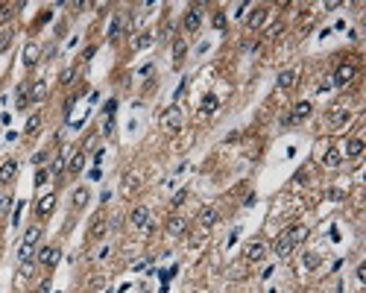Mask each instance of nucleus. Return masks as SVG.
Instances as JSON below:
<instances>
[{
  "label": "nucleus",
  "instance_id": "1",
  "mask_svg": "<svg viewBox=\"0 0 366 293\" xmlns=\"http://www.w3.org/2000/svg\"><path fill=\"white\" fill-rule=\"evenodd\" d=\"M293 249H296L293 232H290V229H284V232L278 234V237H275V244H272V252H275L278 258H287L290 252H293Z\"/></svg>",
  "mask_w": 366,
  "mask_h": 293
},
{
  "label": "nucleus",
  "instance_id": "2",
  "mask_svg": "<svg viewBox=\"0 0 366 293\" xmlns=\"http://www.w3.org/2000/svg\"><path fill=\"white\" fill-rule=\"evenodd\" d=\"M354 76H357V65H354V62H343L340 68L334 70V79H331V85H349Z\"/></svg>",
  "mask_w": 366,
  "mask_h": 293
},
{
  "label": "nucleus",
  "instance_id": "3",
  "mask_svg": "<svg viewBox=\"0 0 366 293\" xmlns=\"http://www.w3.org/2000/svg\"><path fill=\"white\" fill-rule=\"evenodd\" d=\"M161 129H167V132H179V129H182V112H179V105L164 109V115H161Z\"/></svg>",
  "mask_w": 366,
  "mask_h": 293
},
{
  "label": "nucleus",
  "instance_id": "4",
  "mask_svg": "<svg viewBox=\"0 0 366 293\" xmlns=\"http://www.w3.org/2000/svg\"><path fill=\"white\" fill-rule=\"evenodd\" d=\"M311 112H314V105L307 103V100L296 103V105H293V112L284 117V126H293V123H299V120H307V117H311Z\"/></svg>",
  "mask_w": 366,
  "mask_h": 293
},
{
  "label": "nucleus",
  "instance_id": "5",
  "mask_svg": "<svg viewBox=\"0 0 366 293\" xmlns=\"http://www.w3.org/2000/svg\"><path fill=\"white\" fill-rule=\"evenodd\" d=\"M59 261H62V249H59V246H44V249L38 252V264H41V267H47V270H53Z\"/></svg>",
  "mask_w": 366,
  "mask_h": 293
},
{
  "label": "nucleus",
  "instance_id": "6",
  "mask_svg": "<svg viewBox=\"0 0 366 293\" xmlns=\"http://www.w3.org/2000/svg\"><path fill=\"white\" fill-rule=\"evenodd\" d=\"M217 220H220V211L214 208V205H202L200 214H196V223H200L202 229H211Z\"/></svg>",
  "mask_w": 366,
  "mask_h": 293
},
{
  "label": "nucleus",
  "instance_id": "7",
  "mask_svg": "<svg viewBox=\"0 0 366 293\" xmlns=\"http://www.w3.org/2000/svg\"><path fill=\"white\" fill-rule=\"evenodd\" d=\"M267 18H270V9H267V6H255L252 15L246 18V26L249 30H261V26L267 23Z\"/></svg>",
  "mask_w": 366,
  "mask_h": 293
},
{
  "label": "nucleus",
  "instance_id": "8",
  "mask_svg": "<svg viewBox=\"0 0 366 293\" xmlns=\"http://www.w3.org/2000/svg\"><path fill=\"white\" fill-rule=\"evenodd\" d=\"M243 255H246V261H252V264H255V261H264V258H267V244H264V241H252V244L243 249Z\"/></svg>",
  "mask_w": 366,
  "mask_h": 293
},
{
  "label": "nucleus",
  "instance_id": "9",
  "mask_svg": "<svg viewBox=\"0 0 366 293\" xmlns=\"http://www.w3.org/2000/svg\"><path fill=\"white\" fill-rule=\"evenodd\" d=\"M53 208H56V194H44V197L36 202V214L38 217H50Z\"/></svg>",
  "mask_w": 366,
  "mask_h": 293
},
{
  "label": "nucleus",
  "instance_id": "10",
  "mask_svg": "<svg viewBox=\"0 0 366 293\" xmlns=\"http://www.w3.org/2000/svg\"><path fill=\"white\" fill-rule=\"evenodd\" d=\"M185 232H188V220H185V217H179V214H173V217L167 220V234H173V237H182Z\"/></svg>",
  "mask_w": 366,
  "mask_h": 293
},
{
  "label": "nucleus",
  "instance_id": "11",
  "mask_svg": "<svg viewBox=\"0 0 366 293\" xmlns=\"http://www.w3.org/2000/svg\"><path fill=\"white\" fill-rule=\"evenodd\" d=\"M129 223L135 226V229H147V223H150V208H147V205H138V208H132Z\"/></svg>",
  "mask_w": 366,
  "mask_h": 293
},
{
  "label": "nucleus",
  "instance_id": "12",
  "mask_svg": "<svg viewBox=\"0 0 366 293\" xmlns=\"http://www.w3.org/2000/svg\"><path fill=\"white\" fill-rule=\"evenodd\" d=\"M200 26H202V12H200V6H193V9L185 15V30H188V33H196Z\"/></svg>",
  "mask_w": 366,
  "mask_h": 293
},
{
  "label": "nucleus",
  "instance_id": "13",
  "mask_svg": "<svg viewBox=\"0 0 366 293\" xmlns=\"http://www.w3.org/2000/svg\"><path fill=\"white\" fill-rule=\"evenodd\" d=\"M15 176H18V162H15V158L3 162V167H0V182H3V185H9Z\"/></svg>",
  "mask_w": 366,
  "mask_h": 293
},
{
  "label": "nucleus",
  "instance_id": "14",
  "mask_svg": "<svg viewBox=\"0 0 366 293\" xmlns=\"http://www.w3.org/2000/svg\"><path fill=\"white\" fill-rule=\"evenodd\" d=\"M38 56H41L38 44H36V41H26V47H24V65H26V68H33V65L38 62Z\"/></svg>",
  "mask_w": 366,
  "mask_h": 293
},
{
  "label": "nucleus",
  "instance_id": "15",
  "mask_svg": "<svg viewBox=\"0 0 366 293\" xmlns=\"http://www.w3.org/2000/svg\"><path fill=\"white\" fill-rule=\"evenodd\" d=\"M106 232H108V223L103 220V217H94V223H91V237H94V241H103V237H106Z\"/></svg>",
  "mask_w": 366,
  "mask_h": 293
},
{
  "label": "nucleus",
  "instance_id": "16",
  "mask_svg": "<svg viewBox=\"0 0 366 293\" xmlns=\"http://www.w3.org/2000/svg\"><path fill=\"white\" fill-rule=\"evenodd\" d=\"M44 97H47V82L44 79L33 82V88H30V103H38V100H44Z\"/></svg>",
  "mask_w": 366,
  "mask_h": 293
},
{
  "label": "nucleus",
  "instance_id": "17",
  "mask_svg": "<svg viewBox=\"0 0 366 293\" xmlns=\"http://www.w3.org/2000/svg\"><path fill=\"white\" fill-rule=\"evenodd\" d=\"M85 167V152H73V158L68 162V173L71 176H79Z\"/></svg>",
  "mask_w": 366,
  "mask_h": 293
},
{
  "label": "nucleus",
  "instance_id": "18",
  "mask_svg": "<svg viewBox=\"0 0 366 293\" xmlns=\"http://www.w3.org/2000/svg\"><path fill=\"white\" fill-rule=\"evenodd\" d=\"M328 120H331V126L334 129H340V126L349 123V112H346V109H334V112L328 115Z\"/></svg>",
  "mask_w": 366,
  "mask_h": 293
},
{
  "label": "nucleus",
  "instance_id": "19",
  "mask_svg": "<svg viewBox=\"0 0 366 293\" xmlns=\"http://www.w3.org/2000/svg\"><path fill=\"white\" fill-rule=\"evenodd\" d=\"M217 94H205V97H202V105H200V112L202 115H214V112H217Z\"/></svg>",
  "mask_w": 366,
  "mask_h": 293
},
{
  "label": "nucleus",
  "instance_id": "20",
  "mask_svg": "<svg viewBox=\"0 0 366 293\" xmlns=\"http://www.w3.org/2000/svg\"><path fill=\"white\" fill-rule=\"evenodd\" d=\"M346 155H349V158H360V155H363V141L352 138L349 144H346Z\"/></svg>",
  "mask_w": 366,
  "mask_h": 293
},
{
  "label": "nucleus",
  "instance_id": "21",
  "mask_svg": "<svg viewBox=\"0 0 366 293\" xmlns=\"http://www.w3.org/2000/svg\"><path fill=\"white\" fill-rule=\"evenodd\" d=\"M185 53H188V44H185V38H176V41H173V62H182V59H185Z\"/></svg>",
  "mask_w": 366,
  "mask_h": 293
},
{
  "label": "nucleus",
  "instance_id": "22",
  "mask_svg": "<svg viewBox=\"0 0 366 293\" xmlns=\"http://www.w3.org/2000/svg\"><path fill=\"white\" fill-rule=\"evenodd\" d=\"M340 162H343V152L340 150H328L325 155H322V164H325V167H337Z\"/></svg>",
  "mask_w": 366,
  "mask_h": 293
},
{
  "label": "nucleus",
  "instance_id": "23",
  "mask_svg": "<svg viewBox=\"0 0 366 293\" xmlns=\"http://www.w3.org/2000/svg\"><path fill=\"white\" fill-rule=\"evenodd\" d=\"M38 237H41V226H30V229L24 232V244L26 246H36Z\"/></svg>",
  "mask_w": 366,
  "mask_h": 293
},
{
  "label": "nucleus",
  "instance_id": "24",
  "mask_svg": "<svg viewBox=\"0 0 366 293\" xmlns=\"http://www.w3.org/2000/svg\"><path fill=\"white\" fill-rule=\"evenodd\" d=\"M88 188H76L73 191V208H85V202H88Z\"/></svg>",
  "mask_w": 366,
  "mask_h": 293
},
{
  "label": "nucleus",
  "instance_id": "25",
  "mask_svg": "<svg viewBox=\"0 0 366 293\" xmlns=\"http://www.w3.org/2000/svg\"><path fill=\"white\" fill-rule=\"evenodd\" d=\"M275 82H278V88H290V85L296 82V70H281Z\"/></svg>",
  "mask_w": 366,
  "mask_h": 293
},
{
  "label": "nucleus",
  "instance_id": "26",
  "mask_svg": "<svg viewBox=\"0 0 366 293\" xmlns=\"http://www.w3.org/2000/svg\"><path fill=\"white\" fill-rule=\"evenodd\" d=\"M68 170V164H65V155H56L53 158V164H50V176H62Z\"/></svg>",
  "mask_w": 366,
  "mask_h": 293
},
{
  "label": "nucleus",
  "instance_id": "27",
  "mask_svg": "<svg viewBox=\"0 0 366 293\" xmlns=\"http://www.w3.org/2000/svg\"><path fill=\"white\" fill-rule=\"evenodd\" d=\"M21 6H24V3H18V6H9V3H3V6H0V23H6V21H9V18L15 15V9H21Z\"/></svg>",
  "mask_w": 366,
  "mask_h": 293
},
{
  "label": "nucleus",
  "instance_id": "28",
  "mask_svg": "<svg viewBox=\"0 0 366 293\" xmlns=\"http://www.w3.org/2000/svg\"><path fill=\"white\" fill-rule=\"evenodd\" d=\"M38 126H41V115H33L30 120H26L24 132H26V135H36V132H38Z\"/></svg>",
  "mask_w": 366,
  "mask_h": 293
},
{
  "label": "nucleus",
  "instance_id": "29",
  "mask_svg": "<svg viewBox=\"0 0 366 293\" xmlns=\"http://www.w3.org/2000/svg\"><path fill=\"white\" fill-rule=\"evenodd\" d=\"M319 264H322V258H319L317 252H307L305 255V270H317Z\"/></svg>",
  "mask_w": 366,
  "mask_h": 293
},
{
  "label": "nucleus",
  "instance_id": "30",
  "mask_svg": "<svg viewBox=\"0 0 366 293\" xmlns=\"http://www.w3.org/2000/svg\"><path fill=\"white\" fill-rule=\"evenodd\" d=\"M33 252H36V246L21 244V249H18V258H21V261H30V258H33Z\"/></svg>",
  "mask_w": 366,
  "mask_h": 293
},
{
  "label": "nucleus",
  "instance_id": "31",
  "mask_svg": "<svg viewBox=\"0 0 366 293\" xmlns=\"http://www.w3.org/2000/svg\"><path fill=\"white\" fill-rule=\"evenodd\" d=\"M9 44H12V30H3V33H0V53H3Z\"/></svg>",
  "mask_w": 366,
  "mask_h": 293
},
{
  "label": "nucleus",
  "instance_id": "32",
  "mask_svg": "<svg viewBox=\"0 0 366 293\" xmlns=\"http://www.w3.org/2000/svg\"><path fill=\"white\" fill-rule=\"evenodd\" d=\"M211 23H214V26H217V30H226V23H229V21H226V12H214Z\"/></svg>",
  "mask_w": 366,
  "mask_h": 293
},
{
  "label": "nucleus",
  "instance_id": "33",
  "mask_svg": "<svg viewBox=\"0 0 366 293\" xmlns=\"http://www.w3.org/2000/svg\"><path fill=\"white\" fill-rule=\"evenodd\" d=\"M73 76H76V70H73V68H65V70H62V76H59V82H62V85H71Z\"/></svg>",
  "mask_w": 366,
  "mask_h": 293
},
{
  "label": "nucleus",
  "instance_id": "34",
  "mask_svg": "<svg viewBox=\"0 0 366 293\" xmlns=\"http://www.w3.org/2000/svg\"><path fill=\"white\" fill-rule=\"evenodd\" d=\"M47 179H50V170H44V167H38V173H36V188L47 185Z\"/></svg>",
  "mask_w": 366,
  "mask_h": 293
},
{
  "label": "nucleus",
  "instance_id": "35",
  "mask_svg": "<svg viewBox=\"0 0 366 293\" xmlns=\"http://www.w3.org/2000/svg\"><path fill=\"white\" fill-rule=\"evenodd\" d=\"M150 44H153V35H150V33H144L141 38L135 41V47H138V50H144V47H150Z\"/></svg>",
  "mask_w": 366,
  "mask_h": 293
},
{
  "label": "nucleus",
  "instance_id": "36",
  "mask_svg": "<svg viewBox=\"0 0 366 293\" xmlns=\"http://www.w3.org/2000/svg\"><path fill=\"white\" fill-rule=\"evenodd\" d=\"M50 158V152L47 150H41V152H36V155H33V164H36V167H41V164L47 162Z\"/></svg>",
  "mask_w": 366,
  "mask_h": 293
},
{
  "label": "nucleus",
  "instance_id": "37",
  "mask_svg": "<svg viewBox=\"0 0 366 293\" xmlns=\"http://www.w3.org/2000/svg\"><path fill=\"white\" fill-rule=\"evenodd\" d=\"M281 33H284V23H281V21H278V23H272L270 30H267V35H270V38H275V35H281Z\"/></svg>",
  "mask_w": 366,
  "mask_h": 293
},
{
  "label": "nucleus",
  "instance_id": "38",
  "mask_svg": "<svg viewBox=\"0 0 366 293\" xmlns=\"http://www.w3.org/2000/svg\"><path fill=\"white\" fill-rule=\"evenodd\" d=\"M120 35V18H115L111 21V30H108V38H118Z\"/></svg>",
  "mask_w": 366,
  "mask_h": 293
},
{
  "label": "nucleus",
  "instance_id": "39",
  "mask_svg": "<svg viewBox=\"0 0 366 293\" xmlns=\"http://www.w3.org/2000/svg\"><path fill=\"white\" fill-rule=\"evenodd\" d=\"M115 112H118V100H108V103H106V115L115 117Z\"/></svg>",
  "mask_w": 366,
  "mask_h": 293
},
{
  "label": "nucleus",
  "instance_id": "40",
  "mask_svg": "<svg viewBox=\"0 0 366 293\" xmlns=\"http://www.w3.org/2000/svg\"><path fill=\"white\" fill-rule=\"evenodd\" d=\"M328 199H334V202H337V199H343V191H340V188H331V191H328Z\"/></svg>",
  "mask_w": 366,
  "mask_h": 293
},
{
  "label": "nucleus",
  "instance_id": "41",
  "mask_svg": "<svg viewBox=\"0 0 366 293\" xmlns=\"http://www.w3.org/2000/svg\"><path fill=\"white\" fill-rule=\"evenodd\" d=\"M185 197H188V191H179L176 197H173V205H182V202H185Z\"/></svg>",
  "mask_w": 366,
  "mask_h": 293
},
{
  "label": "nucleus",
  "instance_id": "42",
  "mask_svg": "<svg viewBox=\"0 0 366 293\" xmlns=\"http://www.w3.org/2000/svg\"><path fill=\"white\" fill-rule=\"evenodd\" d=\"M33 273V264L30 261H21V276H30Z\"/></svg>",
  "mask_w": 366,
  "mask_h": 293
},
{
  "label": "nucleus",
  "instance_id": "43",
  "mask_svg": "<svg viewBox=\"0 0 366 293\" xmlns=\"http://www.w3.org/2000/svg\"><path fill=\"white\" fill-rule=\"evenodd\" d=\"M36 293H50V281L44 279V281H41V284H38V290H36Z\"/></svg>",
  "mask_w": 366,
  "mask_h": 293
},
{
  "label": "nucleus",
  "instance_id": "44",
  "mask_svg": "<svg viewBox=\"0 0 366 293\" xmlns=\"http://www.w3.org/2000/svg\"><path fill=\"white\" fill-rule=\"evenodd\" d=\"M246 9H249L246 3H237V12H235V15H237V18H243V15H246Z\"/></svg>",
  "mask_w": 366,
  "mask_h": 293
},
{
  "label": "nucleus",
  "instance_id": "45",
  "mask_svg": "<svg viewBox=\"0 0 366 293\" xmlns=\"http://www.w3.org/2000/svg\"><path fill=\"white\" fill-rule=\"evenodd\" d=\"M357 279H360V281L366 279V264H360V267H357Z\"/></svg>",
  "mask_w": 366,
  "mask_h": 293
}]
</instances>
